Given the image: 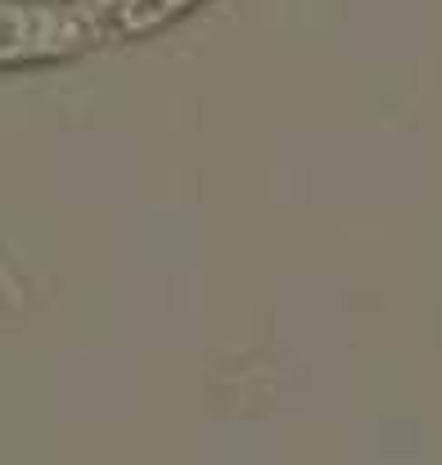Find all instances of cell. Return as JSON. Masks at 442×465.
Listing matches in <instances>:
<instances>
[{"label": "cell", "instance_id": "obj_2", "mask_svg": "<svg viewBox=\"0 0 442 465\" xmlns=\"http://www.w3.org/2000/svg\"><path fill=\"white\" fill-rule=\"evenodd\" d=\"M199 0H123L104 23L118 32V36H149L158 27H167L172 18H181L185 9H194Z\"/></svg>", "mask_w": 442, "mask_h": 465}, {"label": "cell", "instance_id": "obj_3", "mask_svg": "<svg viewBox=\"0 0 442 465\" xmlns=\"http://www.w3.org/2000/svg\"><path fill=\"white\" fill-rule=\"evenodd\" d=\"M73 5H82L86 14H95V18L104 23V18H109V14H113V9L123 5V0H73Z\"/></svg>", "mask_w": 442, "mask_h": 465}, {"label": "cell", "instance_id": "obj_1", "mask_svg": "<svg viewBox=\"0 0 442 465\" xmlns=\"http://www.w3.org/2000/svg\"><path fill=\"white\" fill-rule=\"evenodd\" d=\"M100 41V18L73 0H0V73L77 59Z\"/></svg>", "mask_w": 442, "mask_h": 465}]
</instances>
